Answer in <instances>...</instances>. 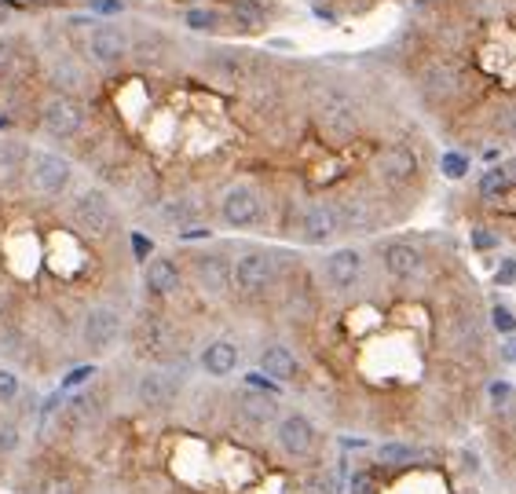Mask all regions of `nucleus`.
Masks as SVG:
<instances>
[{
	"label": "nucleus",
	"instance_id": "obj_48",
	"mask_svg": "<svg viewBox=\"0 0 516 494\" xmlns=\"http://www.w3.org/2000/svg\"><path fill=\"white\" fill-rule=\"evenodd\" d=\"M8 312H12V297H8V290H5V286H0V326H5Z\"/></svg>",
	"mask_w": 516,
	"mask_h": 494
},
{
	"label": "nucleus",
	"instance_id": "obj_47",
	"mask_svg": "<svg viewBox=\"0 0 516 494\" xmlns=\"http://www.w3.org/2000/svg\"><path fill=\"white\" fill-rule=\"evenodd\" d=\"M501 363H516V337H505V345H501Z\"/></svg>",
	"mask_w": 516,
	"mask_h": 494
},
{
	"label": "nucleus",
	"instance_id": "obj_36",
	"mask_svg": "<svg viewBox=\"0 0 516 494\" xmlns=\"http://www.w3.org/2000/svg\"><path fill=\"white\" fill-rule=\"evenodd\" d=\"M490 326H494V334H501V337H516V312H512L509 304H494V308H490Z\"/></svg>",
	"mask_w": 516,
	"mask_h": 494
},
{
	"label": "nucleus",
	"instance_id": "obj_50",
	"mask_svg": "<svg viewBox=\"0 0 516 494\" xmlns=\"http://www.w3.org/2000/svg\"><path fill=\"white\" fill-rule=\"evenodd\" d=\"M107 494H121V490H107Z\"/></svg>",
	"mask_w": 516,
	"mask_h": 494
},
{
	"label": "nucleus",
	"instance_id": "obj_23",
	"mask_svg": "<svg viewBox=\"0 0 516 494\" xmlns=\"http://www.w3.org/2000/svg\"><path fill=\"white\" fill-rule=\"evenodd\" d=\"M26 165H30V147L23 139L0 136V187L26 180Z\"/></svg>",
	"mask_w": 516,
	"mask_h": 494
},
{
	"label": "nucleus",
	"instance_id": "obj_14",
	"mask_svg": "<svg viewBox=\"0 0 516 494\" xmlns=\"http://www.w3.org/2000/svg\"><path fill=\"white\" fill-rule=\"evenodd\" d=\"M377 261H381V272L392 279V283H414L421 279L425 272V250L410 238H388L377 245Z\"/></svg>",
	"mask_w": 516,
	"mask_h": 494
},
{
	"label": "nucleus",
	"instance_id": "obj_10",
	"mask_svg": "<svg viewBox=\"0 0 516 494\" xmlns=\"http://www.w3.org/2000/svg\"><path fill=\"white\" fill-rule=\"evenodd\" d=\"M85 125H88V110H85V103L77 96L56 92V96L45 99V107H41V129L52 139L70 143V139H77L85 132Z\"/></svg>",
	"mask_w": 516,
	"mask_h": 494
},
{
	"label": "nucleus",
	"instance_id": "obj_29",
	"mask_svg": "<svg viewBox=\"0 0 516 494\" xmlns=\"http://www.w3.org/2000/svg\"><path fill=\"white\" fill-rule=\"evenodd\" d=\"M96 399H88L85 392H77L70 403H67V417L77 425V428H88L92 421H96V407H92Z\"/></svg>",
	"mask_w": 516,
	"mask_h": 494
},
{
	"label": "nucleus",
	"instance_id": "obj_24",
	"mask_svg": "<svg viewBox=\"0 0 516 494\" xmlns=\"http://www.w3.org/2000/svg\"><path fill=\"white\" fill-rule=\"evenodd\" d=\"M272 19H275V12L264 8L261 0H231V23L242 34H261V30H268Z\"/></svg>",
	"mask_w": 516,
	"mask_h": 494
},
{
	"label": "nucleus",
	"instance_id": "obj_4",
	"mask_svg": "<svg viewBox=\"0 0 516 494\" xmlns=\"http://www.w3.org/2000/svg\"><path fill=\"white\" fill-rule=\"evenodd\" d=\"M26 187L37 198H63L74 187V161L56 154V150H30V165H26Z\"/></svg>",
	"mask_w": 516,
	"mask_h": 494
},
{
	"label": "nucleus",
	"instance_id": "obj_3",
	"mask_svg": "<svg viewBox=\"0 0 516 494\" xmlns=\"http://www.w3.org/2000/svg\"><path fill=\"white\" fill-rule=\"evenodd\" d=\"M81 59L103 74L121 70L132 59V34L110 19H99L85 37H81Z\"/></svg>",
	"mask_w": 516,
	"mask_h": 494
},
{
	"label": "nucleus",
	"instance_id": "obj_43",
	"mask_svg": "<svg viewBox=\"0 0 516 494\" xmlns=\"http://www.w3.org/2000/svg\"><path fill=\"white\" fill-rule=\"evenodd\" d=\"M15 67V41H0V81H5Z\"/></svg>",
	"mask_w": 516,
	"mask_h": 494
},
{
	"label": "nucleus",
	"instance_id": "obj_38",
	"mask_svg": "<svg viewBox=\"0 0 516 494\" xmlns=\"http://www.w3.org/2000/svg\"><path fill=\"white\" fill-rule=\"evenodd\" d=\"M469 245H472L476 253H490V250H498V245H501V238L490 227H472L469 231Z\"/></svg>",
	"mask_w": 516,
	"mask_h": 494
},
{
	"label": "nucleus",
	"instance_id": "obj_7",
	"mask_svg": "<svg viewBox=\"0 0 516 494\" xmlns=\"http://www.w3.org/2000/svg\"><path fill=\"white\" fill-rule=\"evenodd\" d=\"M231 261L234 257H227L223 250H194L187 257V272H191V279H194L201 297L223 301V297L234 293V286H231Z\"/></svg>",
	"mask_w": 516,
	"mask_h": 494
},
{
	"label": "nucleus",
	"instance_id": "obj_25",
	"mask_svg": "<svg viewBox=\"0 0 516 494\" xmlns=\"http://www.w3.org/2000/svg\"><path fill=\"white\" fill-rule=\"evenodd\" d=\"M183 26L191 34H220L223 30V15L212 12V8H191V12H183Z\"/></svg>",
	"mask_w": 516,
	"mask_h": 494
},
{
	"label": "nucleus",
	"instance_id": "obj_44",
	"mask_svg": "<svg viewBox=\"0 0 516 494\" xmlns=\"http://www.w3.org/2000/svg\"><path fill=\"white\" fill-rule=\"evenodd\" d=\"M487 396H490V403H494V407H505V403L512 399V385H509V381H490Z\"/></svg>",
	"mask_w": 516,
	"mask_h": 494
},
{
	"label": "nucleus",
	"instance_id": "obj_11",
	"mask_svg": "<svg viewBox=\"0 0 516 494\" xmlns=\"http://www.w3.org/2000/svg\"><path fill=\"white\" fill-rule=\"evenodd\" d=\"M272 436H275V447H279L290 461H304V458H312L315 447H319V428H315V421H312L308 414H301V410H286V414L275 421Z\"/></svg>",
	"mask_w": 516,
	"mask_h": 494
},
{
	"label": "nucleus",
	"instance_id": "obj_49",
	"mask_svg": "<svg viewBox=\"0 0 516 494\" xmlns=\"http://www.w3.org/2000/svg\"><path fill=\"white\" fill-rule=\"evenodd\" d=\"M8 132H12V118L0 114V136H8Z\"/></svg>",
	"mask_w": 516,
	"mask_h": 494
},
{
	"label": "nucleus",
	"instance_id": "obj_9",
	"mask_svg": "<svg viewBox=\"0 0 516 494\" xmlns=\"http://www.w3.org/2000/svg\"><path fill=\"white\" fill-rule=\"evenodd\" d=\"M297 242L304 245H315V250H326L330 242H337L345 234V223H341V209L337 201L330 198H319V201H308L297 216V227H294Z\"/></svg>",
	"mask_w": 516,
	"mask_h": 494
},
{
	"label": "nucleus",
	"instance_id": "obj_8",
	"mask_svg": "<svg viewBox=\"0 0 516 494\" xmlns=\"http://www.w3.org/2000/svg\"><path fill=\"white\" fill-rule=\"evenodd\" d=\"M121 334H125V319H121V312L110 308V304H92V308L81 315L77 337H81V348H85L92 359L114 352L118 341H121Z\"/></svg>",
	"mask_w": 516,
	"mask_h": 494
},
{
	"label": "nucleus",
	"instance_id": "obj_45",
	"mask_svg": "<svg viewBox=\"0 0 516 494\" xmlns=\"http://www.w3.org/2000/svg\"><path fill=\"white\" fill-rule=\"evenodd\" d=\"M205 238H212L209 227H183L180 231V242H205Z\"/></svg>",
	"mask_w": 516,
	"mask_h": 494
},
{
	"label": "nucleus",
	"instance_id": "obj_40",
	"mask_svg": "<svg viewBox=\"0 0 516 494\" xmlns=\"http://www.w3.org/2000/svg\"><path fill=\"white\" fill-rule=\"evenodd\" d=\"M129 245H132V257H136V264H139V268L154 257V238H150V234H143V231H132V234H129Z\"/></svg>",
	"mask_w": 516,
	"mask_h": 494
},
{
	"label": "nucleus",
	"instance_id": "obj_33",
	"mask_svg": "<svg viewBox=\"0 0 516 494\" xmlns=\"http://www.w3.org/2000/svg\"><path fill=\"white\" fill-rule=\"evenodd\" d=\"M99 370H96V363H81V366H74L70 374H63V381H59V392L67 396V392H77V388H85L92 377H96Z\"/></svg>",
	"mask_w": 516,
	"mask_h": 494
},
{
	"label": "nucleus",
	"instance_id": "obj_15",
	"mask_svg": "<svg viewBox=\"0 0 516 494\" xmlns=\"http://www.w3.org/2000/svg\"><path fill=\"white\" fill-rule=\"evenodd\" d=\"M183 283H187V268L169 257V253H154L147 264H143V290L147 297L154 301H172L183 293Z\"/></svg>",
	"mask_w": 516,
	"mask_h": 494
},
{
	"label": "nucleus",
	"instance_id": "obj_30",
	"mask_svg": "<svg viewBox=\"0 0 516 494\" xmlns=\"http://www.w3.org/2000/svg\"><path fill=\"white\" fill-rule=\"evenodd\" d=\"M385 483L377 476V468H356L348 479V494H381Z\"/></svg>",
	"mask_w": 516,
	"mask_h": 494
},
{
	"label": "nucleus",
	"instance_id": "obj_42",
	"mask_svg": "<svg viewBox=\"0 0 516 494\" xmlns=\"http://www.w3.org/2000/svg\"><path fill=\"white\" fill-rule=\"evenodd\" d=\"M37 494H77V487H74V479H67V476H48Z\"/></svg>",
	"mask_w": 516,
	"mask_h": 494
},
{
	"label": "nucleus",
	"instance_id": "obj_12",
	"mask_svg": "<svg viewBox=\"0 0 516 494\" xmlns=\"http://www.w3.org/2000/svg\"><path fill=\"white\" fill-rule=\"evenodd\" d=\"M363 272H366V257L356 245H337V250L323 257V268H319L323 286L330 293H352L363 283Z\"/></svg>",
	"mask_w": 516,
	"mask_h": 494
},
{
	"label": "nucleus",
	"instance_id": "obj_17",
	"mask_svg": "<svg viewBox=\"0 0 516 494\" xmlns=\"http://www.w3.org/2000/svg\"><path fill=\"white\" fill-rule=\"evenodd\" d=\"M319 129L326 136H334L337 143L352 139L359 132V110H356V103L348 96H341V92H330L323 99V107H319Z\"/></svg>",
	"mask_w": 516,
	"mask_h": 494
},
{
	"label": "nucleus",
	"instance_id": "obj_1",
	"mask_svg": "<svg viewBox=\"0 0 516 494\" xmlns=\"http://www.w3.org/2000/svg\"><path fill=\"white\" fill-rule=\"evenodd\" d=\"M231 286L245 304L268 301L279 286V253L268 245H242L231 261Z\"/></svg>",
	"mask_w": 516,
	"mask_h": 494
},
{
	"label": "nucleus",
	"instance_id": "obj_41",
	"mask_svg": "<svg viewBox=\"0 0 516 494\" xmlns=\"http://www.w3.org/2000/svg\"><path fill=\"white\" fill-rule=\"evenodd\" d=\"M494 286H516V257H501V264L494 268Z\"/></svg>",
	"mask_w": 516,
	"mask_h": 494
},
{
	"label": "nucleus",
	"instance_id": "obj_28",
	"mask_svg": "<svg viewBox=\"0 0 516 494\" xmlns=\"http://www.w3.org/2000/svg\"><path fill=\"white\" fill-rule=\"evenodd\" d=\"M469 169H472V158L465 154V150H443L439 154V172H443V180H465L469 176Z\"/></svg>",
	"mask_w": 516,
	"mask_h": 494
},
{
	"label": "nucleus",
	"instance_id": "obj_34",
	"mask_svg": "<svg viewBox=\"0 0 516 494\" xmlns=\"http://www.w3.org/2000/svg\"><path fill=\"white\" fill-rule=\"evenodd\" d=\"M23 447V428L15 417H0V454H15Z\"/></svg>",
	"mask_w": 516,
	"mask_h": 494
},
{
	"label": "nucleus",
	"instance_id": "obj_5",
	"mask_svg": "<svg viewBox=\"0 0 516 494\" xmlns=\"http://www.w3.org/2000/svg\"><path fill=\"white\" fill-rule=\"evenodd\" d=\"M180 392H183V374L172 366H147L132 388L139 410L147 414H169L180 403Z\"/></svg>",
	"mask_w": 516,
	"mask_h": 494
},
{
	"label": "nucleus",
	"instance_id": "obj_20",
	"mask_svg": "<svg viewBox=\"0 0 516 494\" xmlns=\"http://www.w3.org/2000/svg\"><path fill=\"white\" fill-rule=\"evenodd\" d=\"M238 363H242V352H238V345L227 341V337H212V341L201 345V352H198V366H201V374L212 377V381L231 377V374L238 370Z\"/></svg>",
	"mask_w": 516,
	"mask_h": 494
},
{
	"label": "nucleus",
	"instance_id": "obj_13",
	"mask_svg": "<svg viewBox=\"0 0 516 494\" xmlns=\"http://www.w3.org/2000/svg\"><path fill=\"white\" fill-rule=\"evenodd\" d=\"M374 176L377 183H385L388 190H403L421 176V158L414 147L407 143H388L385 150H377L374 158Z\"/></svg>",
	"mask_w": 516,
	"mask_h": 494
},
{
	"label": "nucleus",
	"instance_id": "obj_18",
	"mask_svg": "<svg viewBox=\"0 0 516 494\" xmlns=\"http://www.w3.org/2000/svg\"><path fill=\"white\" fill-rule=\"evenodd\" d=\"M139 352L147 355V359H158V363H176V334H172V326L165 323V319H158V315H147L143 323H139Z\"/></svg>",
	"mask_w": 516,
	"mask_h": 494
},
{
	"label": "nucleus",
	"instance_id": "obj_27",
	"mask_svg": "<svg viewBox=\"0 0 516 494\" xmlns=\"http://www.w3.org/2000/svg\"><path fill=\"white\" fill-rule=\"evenodd\" d=\"M52 81H56V92H67V96H74V92L85 85V74L77 70V63H70V59H59V63L52 67Z\"/></svg>",
	"mask_w": 516,
	"mask_h": 494
},
{
	"label": "nucleus",
	"instance_id": "obj_26",
	"mask_svg": "<svg viewBox=\"0 0 516 494\" xmlns=\"http://www.w3.org/2000/svg\"><path fill=\"white\" fill-rule=\"evenodd\" d=\"M476 190H480V198L483 201H498V198H505L509 190H512V183L505 180V172H501V165H490L483 176H480V183H476Z\"/></svg>",
	"mask_w": 516,
	"mask_h": 494
},
{
	"label": "nucleus",
	"instance_id": "obj_2",
	"mask_svg": "<svg viewBox=\"0 0 516 494\" xmlns=\"http://www.w3.org/2000/svg\"><path fill=\"white\" fill-rule=\"evenodd\" d=\"M70 223L88 242H107L118 231V205L103 187H85L70 201Z\"/></svg>",
	"mask_w": 516,
	"mask_h": 494
},
{
	"label": "nucleus",
	"instance_id": "obj_35",
	"mask_svg": "<svg viewBox=\"0 0 516 494\" xmlns=\"http://www.w3.org/2000/svg\"><path fill=\"white\" fill-rule=\"evenodd\" d=\"M19 396H23V381H19V374H15L12 366H0V407L15 403Z\"/></svg>",
	"mask_w": 516,
	"mask_h": 494
},
{
	"label": "nucleus",
	"instance_id": "obj_16",
	"mask_svg": "<svg viewBox=\"0 0 516 494\" xmlns=\"http://www.w3.org/2000/svg\"><path fill=\"white\" fill-rule=\"evenodd\" d=\"M234 414L249 428H275V421L286 410H283V396H268V392H256V388L242 385V392L234 396Z\"/></svg>",
	"mask_w": 516,
	"mask_h": 494
},
{
	"label": "nucleus",
	"instance_id": "obj_46",
	"mask_svg": "<svg viewBox=\"0 0 516 494\" xmlns=\"http://www.w3.org/2000/svg\"><path fill=\"white\" fill-rule=\"evenodd\" d=\"M498 165H501V172H505V180H509V183H512V190H516V154H512V158H501Z\"/></svg>",
	"mask_w": 516,
	"mask_h": 494
},
{
	"label": "nucleus",
	"instance_id": "obj_21",
	"mask_svg": "<svg viewBox=\"0 0 516 494\" xmlns=\"http://www.w3.org/2000/svg\"><path fill=\"white\" fill-rule=\"evenodd\" d=\"M418 85H421V92L428 99H447V96H454L461 88V70L450 59H428L421 67V74H418Z\"/></svg>",
	"mask_w": 516,
	"mask_h": 494
},
{
	"label": "nucleus",
	"instance_id": "obj_6",
	"mask_svg": "<svg viewBox=\"0 0 516 494\" xmlns=\"http://www.w3.org/2000/svg\"><path fill=\"white\" fill-rule=\"evenodd\" d=\"M268 216L264 194L256 190L253 183H231L220 194V223L227 231H256Z\"/></svg>",
	"mask_w": 516,
	"mask_h": 494
},
{
	"label": "nucleus",
	"instance_id": "obj_37",
	"mask_svg": "<svg viewBox=\"0 0 516 494\" xmlns=\"http://www.w3.org/2000/svg\"><path fill=\"white\" fill-rule=\"evenodd\" d=\"M242 385H245V388H256V392H268V396H283V388H286V385H279L275 377H268L264 370L245 374V377H242Z\"/></svg>",
	"mask_w": 516,
	"mask_h": 494
},
{
	"label": "nucleus",
	"instance_id": "obj_32",
	"mask_svg": "<svg viewBox=\"0 0 516 494\" xmlns=\"http://www.w3.org/2000/svg\"><path fill=\"white\" fill-rule=\"evenodd\" d=\"M377 458L385 465H410V461H418V450L410 443H381L377 447Z\"/></svg>",
	"mask_w": 516,
	"mask_h": 494
},
{
	"label": "nucleus",
	"instance_id": "obj_39",
	"mask_svg": "<svg viewBox=\"0 0 516 494\" xmlns=\"http://www.w3.org/2000/svg\"><path fill=\"white\" fill-rule=\"evenodd\" d=\"M85 8L96 19H118L125 15V0H85Z\"/></svg>",
	"mask_w": 516,
	"mask_h": 494
},
{
	"label": "nucleus",
	"instance_id": "obj_19",
	"mask_svg": "<svg viewBox=\"0 0 516 494\" xmlns=\"http://www.w3.org/2000/svg\"><path fill=\"white\" fill-rule=\"evenodd\" d=\"M256 370H264V374H268V377H275L279 385H294V381H301V374H304V366H301L297 352H294L290 345H283V341H272V345H264V348H261Z\"/></svg>",
	"mask_w": 516,
	"mask_h": 494
},
{
	"label": "nucleus",
	"instance_id": "obj_22",
	"mask_svg": "<svg viewBox=\"0 0 516 494\" xmlns=\"http://www.w3.org/2000/svg\"><path fill=\"white\" fill-rule=\"evenodd\" d=\"M337 209H341L345 234H370V231H377V209L370 205V198L345 194V198H337Z\"/></svg>",
	"mask_w": 516,
	"mask_h": 494
},
{
	"label": "nucleus",
	"instance_id": "obj_31",
	"mask_svg": "<svg viewBox=\"0 0 516 494\" xmlns=\"http://www.w3.org/2000/svg\"><path fill=\"white\" fill-rule=\"evenodd\" d=\"M297 494H341V490H337V479H334V476H326V472H308V476H301Z\"/></svg>",
	"mask_w": 516,
	"mask_h": 494
}]
</instances>
